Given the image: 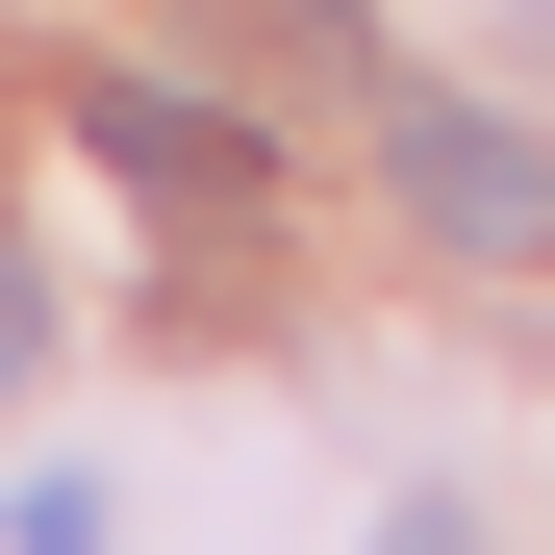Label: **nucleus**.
Here are the masks:
<instances>
[{
	"label": "nucleus",
	"mask_w": 555,
	"mask_h": 555,
	"mask_svg": "<svg viewBox=\"0 0 555 555\" xmlns=\"http://www.w3.org/2000/svg\"><path fill=\"white\" fill-rule=\"evenodd\" d=\"M379 177H404L429 253H555V152H530L505 102H454V76H404V102H379Z\"/></svg>",
	"instance_id": "1"
},
{
	"label": "nucleus",
	"mask_w": 555,
	"mask_h": 555,
	"mask_svg": "<svg viewBox=\"0 0 555 555\" xmlns=\"http://www.w3.org/2000/svg\"><path fill=\"white\" fill-rule=\"evenodd\" d=\"M76 152L152 177V203H203V228H253V203H278V127H203V102H152V76H76Z\"/></svg>",
	"instance_id": "2"
},
{
	"label": "nucleus",
	"mask_w": 555,
	"mask_h": 555,
	"mask_svg": "<svg viewBox=\"0 0 555 555\" xmlns=\"http://www.w3.org/2000/svg\"><path fill=\"white\" fill-rule=\"evenodd\" d=\"M26 353H51V278H26V253H0V379H26Z\"/></svg>",
	"instance_id": "3"
},
{
	"label": "nucleus",
	"mask_w": 555,
	"mask_h": 555,
	"mask_svg": "<svg viewBox=\"0 0 555 555\" xmlns=\"http://www.w3.org/2000/svg\"><path fill=\"white\" fill-rule=\"evenodd\" d=\"M379 555H480V530H454V505H404V530H379Z\"/></svg>",
	"instance_id": "4"
}]
</instances>
